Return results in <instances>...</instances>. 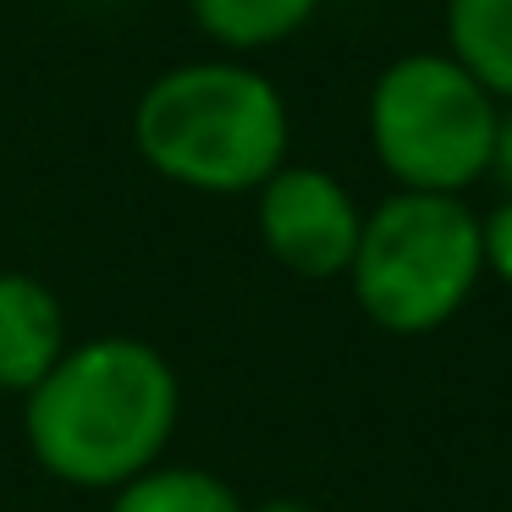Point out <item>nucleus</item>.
I'll return each instance as SVG.
<instances>
[{
	"label": "nucleus",
	"mask_w": 512,
	"mask_h": 512,
	"mask_svg": "<svg viewBox=\"0 0 512 512\" xmlns=\"http://www.w3.org/2000/svg\"><path fill=\"white\" fill-rule=\"evenodd\" d=\"M254 221L265 254L303 281L347 276L358 254V232H364V210H358L353 188L336 171L298 166V160H287L254 193Z\"/></svg>",
	"instance_id": "nucleus-5"
},
{
	"label": "nucleus",
	"mask_w": 512,
	"mask_h": 512,
	"mask_svg": "<svg viewBox=\"0 0 512 512\" xmlns=\"http://www.w3.org/2000/svg\"><path fill=\"white\" fill-rule=\"evenodd\" d=\"M105 512H243L237 490L210 468H188V463H155L138 479L111 490Z\"/></svg>",
	"instance_id": "nucleus-9"
},
{
	"label": "nucleus",
	"mask_w": 512,
	"mask_h": 512,
	"mask_svg": "<svg viewBox=\"0 0 512 512\" xmlns=\"http://www.w3.org/2000/svg\"><path fill=\"white\" fill-rule=\"evenodd\" d=\"M182 408L177 369L138 336H94L28 391V452L78 490H116L155 468Z\"/></svg>",
	"instance_id": "nucleus-1"
},
{
	"label": "nucleus",
	"mask_w": 512,
	"mask_h": 512,
	"mask_svg": "<svg viewBox=\"0 0 512 512\" xmlns=\"http://www.w3.org/2000/svg\"><path fill=\"white\" fill-rule=\"evenodd\" d=\"M490 177L507 188V199H512V105H501V116H496V144H490Z\"/></svg>",
	"instance_id": "nucleus-11"
},
{
	"label": "nucleus",
	"mask_w": 512,
	"mask_h": 512,
	"mask_svg": "<svg viewBox=\"0 0 512 512\" xmlns=\"http://www.w3.org/2000/svg\"><path fill=\"white\" fill-rule=\"evenodd\" d=\"M243 512H314V507H309V501H298V496H270V501L243 507Z\"/></svg>",
	"instance_id": "nucleus-12"
},
{
	"label": "nucleus",
	"mask_w": 512,
	"mask_h": 512,
	"mask_svg": "<svg viewBox=\"0 0 512 512\" xmlns=\"http://www.w3.org/2000/svg\"><path fill=\"white\" fill-rule=\"evenodd\" d=\"M67 353V314L28 270H0V391H34Z\"/></svg>",
	"instance_id": "nucleus-6"
},
{
	"label": "nucleus",
	"mask_w": 512,
	"mask_h": 512,
	"mask_svg": "<svg viewBox=\"0 0 512 512\" xmlns=\"http://www.w3.org/2000/svg\"><path fill=\"white\" fill-rule=\"evenodd\" d=\"M133 149L155 177L188 193H259L292 149L287 94L243 56L177 61L138 94Z\"/></svg>",
	"instance_id": "nucleus-2"
},
{
	"label": "nucleus",
	"mask_w": 512,
	"mask_h": 512,
	"mask_svg": "<svg viewBox=\"0 0 512 512\" xmlns=\"http://www.w3.org/2000/svg\"><path fill=\"white\" fill-rule=\"evenodd\" d=\"M479 237H485V276L512 287V199H501L490 215H479Z\"/></svg>",
	"instance_id": "nucleus-10"
},
{
	"label": "nucleus",
	"mask_w": 512,
	"mask_h": 512,
	"mask_svg": "<svg viewBox=\"0 0 512 512\" xmlns=\"http://www.w3.org/2000/svg\"><path fill=\"white\" fill-rule=\"evenodd\" d=\"M353 298L380 331L430 336L485 281L479 215L457 193H386L364 210L358 254L347 265Z\"/></svg>",
	"instance_id": "nucleus-3"
},
{
	"label": "nucleus",
	"mask_w": 512,
	"mask_h": 512,
	"mask_svg": "<svg viewBox=\"0 0 512 512\" xmlns=\"http://www.w3.org/2000/svg\"><path fill=\"white\" fill-rule=\"evenodd\" d=\"M441 39V50L490 100L512 105V0H446Z\"/></svg>",
	"instance_id": "nucleus-7"
},
{
	"label": "nucleus",
	"mask_w": 512,
	"mask_h": 512,
	"mask_svg": "<svg viewBox=\"0 0 512 512\" xmlns=\"http://www.w3.org/2000/svg\"><path fill=\"white\" fill-rule=\"evenodd\" d=\"M501 105L446 50H408L369 83L364 127L380 171L408 193H457L490 177Z\"/></svg>",
	"instance_id": "nucleus-4"
},
{
	"label": "nucleus",
	"mask_w": 512,
	"mask_h": 512,
	"mask_svg": "<svg viewBox=\"0 0 512 512\" xmlns=\"http://www.w3.org/2000/svg\"><path fill=\"white\" fill-rule=\"evenodd\" d=\"M325 0H188V17L221 56L254 61L259 50H276L298 39L320 17Z\"/></svg>",
	"instance_id": "nucleus-8"
}]
</instances>
